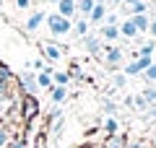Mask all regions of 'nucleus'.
Segmentation results:
<instances>
[{"label":"nucleus","mask_w":156,"mask_h":148,"mask_svg":"<svg viewBox=\"0 0 156 148\" xmlns=\"http://www.w3.org/2000/svg\"><path fill=\"white\" fill-rule=\"evenodd\" d=\"M5 148H26V135H23V138H21V135H18V138H13V140L8 143Z\"/></svg>","instance_id":"obj_31"},{"label":"nucleus","mask_w":156,"mask_h":148,"mask_svg":"<svg viewBox=\"0 0 156 148\" xmlns=\"http://www.w3.org/2000/svg\"><path fill=\"white\" fill-rule=\"evenodd\" d=\"M112 86H115V88H125V86H128V76H125V73L112 76Z\"/></svg>","instance_id":"obj_29"},{"label":"nucleus","mask_w":156,"mask_h":148,"mask_svg":"<svg viewBox=\"0 0 156 148\" xmlns=\"http://www.w3.org/2000/svg\"><path fill=\"white\" fill-rule=\"evenodd\" d=\"M104 132H107V135H117V132H120V120H117V117H107Z\"/></svg>","instance_id":"obj_22"},{"label":"nucleus","mask_w":156,"mask_h":148,"mask_svg":"<svg viewBox=\"0 0 156 148\" xmlns=\"http://www.w3.org/2000/svg\"><path fill=\"white\" fill-rule=\"evenodd\" d=\"M154 52H156V39H148V42H143L138 47L135 57H154Z\"/></svg>","instance_id":"obj_18"},{"label":"nucleus","mask_w":156,"mask_h":148,"mask_svg":"<svg viewBox=\"0 0 156 148\" xmlns=\"http://www.w3.org/2000/svg\"><path fill=\"white\" fill-rule=\"evenodd\" d=\"M16 83H18V88H21V93H23V96H37V93H39L37 76H34L31 70L18 73V76H16Z\"/></svg>","instance_id":"obj_2"},{"label":"nucleus","mask_w":156,"mask_h":148,"mask_svg":"<svg viewBox=\"0 0 156 148\" xmlns=\"http://www.w3.org/2000/svg\"><path fill=\"white\" fill-rule=\"evenodd\" d=\"M81 148H96V146H81ZM99 148H101V146H99Z\"/></svg>","instance_id":"obj_39"},{"label":"nucleus","mask_w":156,"mask_h":148,"mask_svg":"<svg viewBox=\"0 0 156 148\" xmlns=\"http://www.w3.org/2000/svg\"><path fill=\"white\" fill-rule=\"evenodd\" d=\"M135 62H138V70H140V76H143V70H148L156 60L154 57H135Z\"/></svg>","instance_id":"obj_27"},{"label":"nucleus","mask_w":156,"mask_h":148,"mask_svg":"<svg viewBox=\"0 0 156 148\" xmlns=\"http://www.w3.org/2000/svg\"><path fill=\"white\" fill-rule=\"evenodd\" d=\"M148 34H151V39H156V18H151V23H148Z\"/></svg>","instance_id":"obj_35"},{"label":"nucleus","mask_w":156,"mask_h":148,"mask_svg":"<svg viewBox=\"0 0 156 148\" xmlns=\"http://www.w3.org/2000/svg\"><path fill=\"white\" fill-rule=\"evenodd\" d=\"M13 138H18V135L11 130V125H8V122L3 120V122H0V148H5L8 143L13 140Z\"/></svg>","instance_id":"obj_14"},{"label":"nucleus","mask_w":156,"mask_h":148,"mask_svg":"<svg viewBox=\"0 0 156 148\" xmlns=\"http://www.w3.org/2000/svg\"><path fill=\"white\" fill-rule=\"evenodd\" d=\"M3 3H5V0H3Z\"/></svg>","instance_id":"obj_42"},{"label":"nucleus","mask_w":156,"mask_h":148,"mask_svg":"<svg viewBox=\"0 0 156 148\" xmlns=\"http://www.w3.org/2000/svg\"><path fill=\"white\" fill-rule=\"evenodd\" d=\"M11 83H16V76L8 65L0 62V96H11Z\"/></svg>","instance_id":"obj_5"},{"label":"nucleus","mask_w":156,"mask_h":148,"mask_svg":"<svg viewBox=\"0 0 156 148\" xmlns=\"http://www.w3.org/2000/svg\"><path fill=\"white\" fill-rule=\"evenodd\" d=\"M107 5H122V0H107Z\"/></svg>","instance_id":"obj_36"},{"label":"nucleus","mask_w":156,"mask_h":148,"mask_svg":"<svg viewBox=\"0 0 156 148\" xmlns=\"http://www.w3.org/2000/svg\"><path fill=\"white\" fill-rule=\"evenodd\" d=\"M73 34H76L78 39L89 37V34H91V23H89V18H76V21H73Z\"/></svg>","instance_id":"obj_11"},{"label":"nucleus","mask_w":156,"mask_h":148,"mask_svg":"<svg viewBox=\"0 0 156 148\" xmlns=\"http://www.w3.org/2000/svg\"><path fill=\"white\" fill-rule=\"evenodd\" d=\"M101 148H128V138H125V132H117V135H107L104 146Z\"/></svg>","instance_id":"obj_12"},{"label":"nucleus","mask_w":156,"mask_h":148,"mask_svg":"<svg viewBox=\"0 0 156 148\" xmlns=\"http://www.w3.org/2000/svg\"><path fill=\"white\" fill-rule=\"evenodd\" d=\"M68 76H70V78H78V81H86V76H83V70H81V65H78V62H70Z\"/></svg>","instance_id":"obj_28"},{"label":"nucleus","mask_w":156,"mask_h":148,"mask_svg":"<svg viewBox=\"0 0 156 148\" xmlns=\"http://www.w3.org/2000/svg\"><path fill=\"white\" fill-rule=\"evenodd\" d=\"M0 5H3V0H0Z\"/></svg>","instance_id":"obj_41"},{"label":"nucleus","mask_w":156,"mask_h":148,"mask_svg":"<svg viewBox=\"0 0 156 148\" xmlns=\"http://www.w3.org/2000/svg\"><path fill=\"white\" fill-rule=\"evenodd\" d=\"M96 0H76V8H78V16L81 18H89V13L94 11Z\"/></svg>","instance_id":"obj_19"},{"label":"nucleus","mask_w":156,"mask_h":148,"mask_svg":"<svg viewBox=\"0 0 156 148\" xmlns=\"http://www.w3.org/2000/svg\"><path fill=\"white\" fill-rule=\"evenodd\" d=\"M39 49H42V55H44L47 62H60L62 55H65V49H62L60 44H55V42H42Z\"/></svg>","instance_id":"obj_4"},{"label":"nucleus","mask_w":156,"mask_h":148,"mask_svg":"<svg viewBox=\"0 0 156 148\" xmlns=\"http://www.w3.org/2000/svg\"><path fill=\"white\" fill-rule=\"evenodd\" d=\"M44 18H47V13L42 11V8H39V11H34L31 16L23 21V31H26V34H34L39 26H42V23H44Z\"/></svg>","instance_id":"obj_8"},{"label":"nucleus","mask_w":156,"mask_h":148,"mask_svg":"<svg viewBox=\"0 0 156 148\" xmlns=\"http://www.w3.org/2000/svg\"><path fill=\"white\" fill-rule=\"evenodd\" d=\"M39 115V101L37 96H23L21 99V120L26 122V125H31V120Z\"/></svg>","instance_id":"obj_3"},{"label":"nucleus","mask_w":156,"mask_h":148,"mask_svg":"<svg viewBox=\"0 0 156 148\" xmlns=\"http://www.w3.org/2000/svg\"><path fill=\"white\" fill-rule=\"evenodd\" d=\"M128 148H151V140H133L128 143Z\"/></svg>","instance_id":"obj_32"},{"label":"nucleus","mask_w":156,"mask_h":148,"mask_svg":"<svg viewBox=\"0 0 156 148\" xmlns=\"http://www.w3.org/2000/svg\"><path fill=\"white\" fill-rule=\"evenodd\" d=\"M140 96H143L148 104H156V86H146L143 91H140Z\"/></svg>","instance_id":"obj_25"},{"label":"nucleus","mask_w":156,"mask_h":148,"mask_svg":"<svg viewBox=\"0 0 156 148\" xmlns=\"http://www.w3.org/2000/svg\"><path fill=\"white\" fill-rule=\"evenodd\" d=\"M42 3H55V5H57V0H42Z\"/></svg>","instance_id":"obj_38"},{"label":"nucleus","mask_w":156,"mask_h":148,"mask_svg":"<svg viewBox=\"0 0 156 148\" xmlns=\"http://www.w3.org/2000/svg\"><path fill=\"white\" fill-rule=\"evenodd\" d=\"M151 148H156V135H154V140H151Z\"/></svg>","instance_id":"obj_37"},{"label":"nucleus","mask_w":156,"mask_h":148,"mask_svg":"<svg viewBox=\"0 0 156 148\" xmlns=\"http://www.w3.org/2000/svg\"><path fill=\"white\" fill-rule=\"evenodd\" d=\"M107 13H109V11H107V5H104V3H96V5H94V11L89 13V23H104Z\"/></svg>","instance_id":"obj_13"},{"label":"nucleus","mask_w":156,"mask_h":148,"mask_svg":"<svg viewBox=\"0 0 156 148\" xmlns=\"http://www.w3.org/2000/svg\"><path fill=\"white\" fill-rule=\"evenodd\" d=\"M148 101H146V99L143 96H140V93H135V96H133V109H138V112H148Z\"/></svg>","instance_id":"obj_23"},{"label":"nucleus","mask_w":156,"mask_h":148,"mask_svg":"<svg viewBox=\"0 0 156 148\" xmlns=\"http://www.w3.org/2000/svg\"><path fill=\"white\" fill-rule=\"evenodd\" d=\"M99 34H101V39H107V42H117V39H120V26H107V23H101Z\"/></svg>","instance_id":"obj_16"},{"label":"nucleus","mask_w":156,"mask_h":148,"mask_svg":"<svg viewBox=\"0 0 156 148\" xmlns=\"http://www.w3.org/2000/svg\"><path fill=\"white\" fill-rule=\"evenodd\" d=\"M101 52H104V62H107V65H109V68H117V65H120V62H122V49H120V47H115V44H109V47H101Z\"/></svg>","instance_id":"obj_7"},{"label":"nucleus","mask_w":156,"mask_h":148,"mask_svg":"<svg viewBox=\"0 0 156 148\" xmlns=\"http://www.w3.org/2000/svg\"><path fill=\"white\" fill-rule=\"evenodd\" d=\"M55 13H60V16H62V18H68V21H76V18H78L76 0H57Z\"/></svg>","instance_id":"obj_6"},{"label":"nucleus","mask_w":156,"mask_h":148,"mask_svg":"<svg viewBox=\"0 0 156 148\" xmlns=\"http://www.w3.org/2000/svg\"><path fill=\"white\" fill-rule=\"evenodd\" d=\"M96 3H104V5H107V0H96Z\"/></svg>","instance_id":"obj_40"},{"label":"nucleus","mask_w":156,"mask_h":148,"mask_svg":"<svg viewBox=\"0 0 156 148\" xmlns=\"http://www.w3.org/2000/svg\"><path fill=\"white\" fill-rule=\"evenodd\" d=\"M122 73H125L128 78H130V76H140V70H138V62H135V60H130L128 65L122 68Z\"/></svg>","instance_id":"obj_30"},{"label":"nucleus","mask_w":156,"mask_h":148,"mask_svg":"<svg viewBox=\"0 0 156 148\" xmlns=\"http://www.w3.org/2000/svg\"><path fill=\"white\" fill-rule=\"evenodd\" d=\"M47 29H50L52 37H68V34H73V21H68V18H62L60 13H47Z\"/></svg>","instance_id":"obj_1"},{"label":"nucleus","mask_w":156,"mask_h":148,"mask_svg":"<svg viewBox=\"0 0 156 148\" xmlns=\"http://www.w3.org/2000/svg\"><path fill=\"white\" fill-rule=\"evenodd\" d=\"M130 18H133V23H135V29H138V34H148V23H151L148 13H140V16H130Z\"/></svg>","instance_id":"obj_20"},{"label":"nucleus","mask_w":156,"mask_h":148,"mask_svg":"<svg viewBox=\"0 0 156 148\" xmlns=\"http://www.w3.org/2000/svg\"><path fill=\"white\" fill-rule=\"evenodd\" d=\"M16 8L18 11H29L31 8V0H16Z\"/></svg>","instance_id":"obj_33"},{"label":"nucleus","mask_w":156,"mask_h":148,"mask_svg":"<svg viewBox=\"0 0 156 148\" xmlns=\"http://www.w3.org/2000/svg\"><path fill=\"white\" fill-rule=\"evenodd\" d=\"M50 99H52V104H62L68 99V86H52L50 88Z\"/></svg>","instance_id":"obj_17"},{"label":"nucleus","mask_w":156,"mask_h":148,"mask_svg":"<svg viewBox=\"0 0 156 148\" xmlns=\"http://www.w3.org/2000/svg\"><path fill=\"white\" fill-rule=\"evenodd\" d=\"M81 42H83L86 52H89L91 57H99V55H101V42H99V39L94 37V34H89V37H83Z\"/></svg>","instance_id":"obj_9"},{"label":"nucleus","mask_w":156,"mask_h":148,"mask_svg":"<svg viewBox=\"0 0 156 148\" xmlns=\"http://www.w3.org/2000/svg\"><path fill=\"white\" fill-rule=\"evenodd\" d=\"M120 37H125V39H138V37H140L138 29H135V23H133V18L120 21Z\"/></svg>","instance_id":"obj_10"},{"label":"nucleus","mask_w":156,"mask_h":148,"mask_svg":"<svg viewBox=\"0 0 156 148\" xmlns=\"http://www.w3.org/2000/svg\"><path fill=\"white\" fill-rule=\"evenodd\" d=\"M70 83V76L65 70H52V86H68Z\"/></svg>","instance_id":"obj_21"},{"label":"nucleus","mask_w":156,"mask_h":148,"mask_svg":"<svg viewBox=\"0 0 156 148\" xmlns=\"http://www.w3.org/2000/svg\"><path fill=\"white\" fill-rule=\"evenodd\" d=\"M11 99H8V96H0V122H3V120H5V115H8V112H11Z\"/></svg>","instance_id":"obj_24"},{"label":"nucleus","mask_w":156,"mask_h":148,"mask_svg":"<svg viewBox=\"0 0 156 148\" xmlns=\"http://www.w3.org/2000/svg\"><path fill=\"white\" fill-rule=\"evenodd\" d=\"M52 70H55V68L47 65L42 73H37V83H39V88H47V91L52 88Z\"/></svg>","instance_id":"obj_15"},{"label":"nucleus","mask_w":156,"mask_h":148,"mask_svg":"<svg viewBox=\"0 0 156 148\" xmlns=\"http://www.w3.org/2000/svg\"><path fill=\"white\" fill-rule=\"evenodd\" d=\"M143 81L148 83V86H156V62L148 68V70H143Z\"/></svg>","instance_id":"obj_26"},{"label":"nucleus","mask_w":156,"mask_h":148,"mask_svg":"<svg viewBox=\"0 0 156 148\" xmlns=\"http://www.w3.org/2000/svg\"><path fill=\"white\" fill-rule=\"evenodd\" d=\"M104 109L109 112V117H115V112H117V104H115V101H104Z\"/></svg>","instance_id":"obj_34"}]
</instances>
